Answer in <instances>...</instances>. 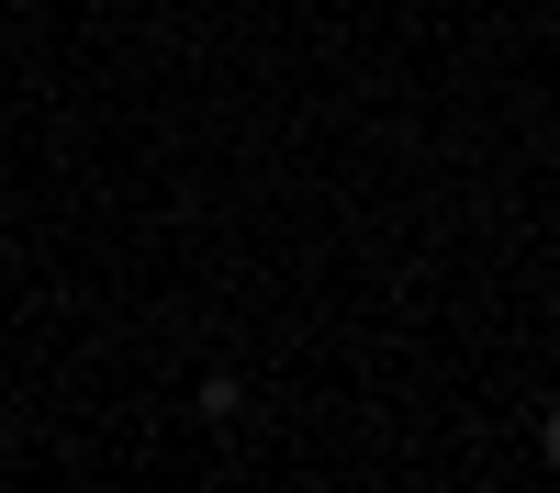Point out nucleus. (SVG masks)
I'll use <instances>...</instances> for the list:
<instances>
[{
  "instance_id": "nucleus-1",
  "label": "nucleus",
  "mask_w": 560,
  "mask_h": 493,
  "mask_svg": "<svg viewBox=\"0 0 560 493\" xmlns=\"http://www.w3.org/2000/svg\"><path fill=\"white\" fill-rule=\"evenodd\" d=\"M538 448H549V471H560V403H549V426H538Z\"/></svg>"
},
{
  "instance_id": "nucleus-2",
  "label": "nucleus",
  "mask_w": 560,
  "mask_h": 493,
  "mask_svg": "<svg viewBox=\"0 0 560 493\" xmlns=\"http://www.w3.org/2000/svg\"><path fill=\"white\" fill-rule=\"evenodd\" d=\"M0 258H12V247H0Z\"/></svg>"
}]
</instances>
